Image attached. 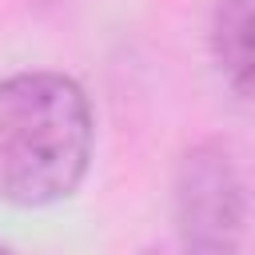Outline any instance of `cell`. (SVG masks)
<instances>
[{
  "label": "cell",
  "instance_id": "obj_1",
  "mask_svg": "<svg viewBox=\"0 0 255 255\" xmlns=\"http://www.w3.org/2000/svg\"><path fill=\"white\" fill-rule=\"evenodd\" d=\"M96 120L88 92L64 72L0 80V199L48 207L68 199L92 163Z\"/></svg>",
  "mask_w": 255,
  "mask_h": 255
},
{
  "label": "cell",
  "instance_id": "obj_2",
  "mask_svg": "<svg viewBox=\"0 0 255 255\" xmlns=\"http://www.w3.org/2000/svg\"><path fill=\"white\" fill-rule=\"evenodd\" d=\"M255 187L223 139L195 143L175 167V231L207 243L247 247Z\"/></svg>",
  "mask_w": 255,
  "mask_h": 255
},
{
  "label": "cell",
  "instance_id": "obj_3",
  "mask_svg": "<svg viewBox=\"0 0 255 255\" xmlns=\"http://www.w3.org/2000/svg\"><path fill=\"white\" fill-rule=\"evenodd\" d=\"M207 48L219 80L255 104V0H219L207 20Z\"/></svg>",
  "mask_w": 255,
  "mask_h": 255
},
{
  "label": "cell",
  "instance_id": "obj_4",
  "mask_svg": "<svg viewBox=\"0 0 255 255\" xmlns=\"http://www.w3.org/2000/svg\"><path fill=\"white\" fill-rule=\"evenodd\" d=\"M139 255H243V247H227V243H207V239H191V235H171L163 243H151Z\"/></svg>",
  "mask_w": 255,
  "mask_h": 255
},
{
  "label": "cell",
  "instance_id": "obj_5",
  "mask_svg": "<svg viewBox=\"0 0 255 255\" xmlns=\"http://www.w3.org/2000/svg\"><path fill=\"white\" fill-rule=\"evenodd\" d=\"M0 255H12V251H8V247H4V243H0Z\"/></svg>",
  "mask_w": 255,
  "mask_h": 255
}]
</instances>
